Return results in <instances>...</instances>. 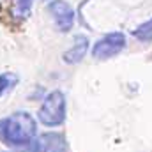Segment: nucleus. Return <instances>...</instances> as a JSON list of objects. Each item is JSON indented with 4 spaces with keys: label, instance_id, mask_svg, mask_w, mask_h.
Masks as SVG:
<instances>
[{
    "label": "nucleus",
    "instance_id": "1",
    "mask_svg": "<svg viewBox=\"0 0 152 152\" xmlns=\"http://www.w3.org/2000/svg\"><path fill=\"white\" fill-rule=\"evenodd\" d=\"M37 124L28 112H16L0 120V142L12 149H30Z\"/></svg>",
    "mask_w": 152,
    "mask_h": 152
},
{
    "label": "nucleus",
    "instance_id": "2",
    "mask_svg": "<svg viewBox=\"0 0 152 152\" xmlns=\"http://www.w3.org/2000/svg\"><path fill=\"white\" fill-rule=\"evenodd\" d=\"M37 117L48 127L60 126L66 120V97H64V94L60 90L50 92L42 101V106L39 110Z\"/></svg>",
    "mask_w": 152,
    "mask_h": 152
},
{
    "label": "nucleus",
    "instance_id": "3",
    "mask_svg": "<svg viewBox=\"0 0 152 152\" xmlns=\"http://www.w3.org/2000/svg\"><path fill=\"white\" fill-rule=\"evenodd\" d=\"M124 48H126V36L122 32H112V34H106L104 37L99 39L94 44L92 57L99 58V60H106V58L118 55Z\"/></svg>",
    "mask_w": 152,
    "mask_h": 152
},
{
    "label": "nucleus",
    "instance_id": "4",
    "mask_svg": "<svg viewBox=\"0 0 152 152\" xmlns=\"http://www.w3.org/2000/svg\"><path fill=\"white\" fill-rule=\"evenodd\" d=\"M48 11L53 14L55 25L60 32H69L75 23V11L64 0H51L48 4Z\"/></svg>",
    "mask_w": 152,
    "mask_h": 152
},
{
    "label": "nucleus",
    "instance_id": "5",
    "mask_svg": "<svg viewBox=\"0 0 152 152\" xmlns=\"http://www.w3.org/2000/svg\"><path fill=\"white\" fill-rule=\"evenodd\" d=\"M67 145H66V138L60 133H44L37 136L32 145H30V152H66Z\"/></svg>",
    "mask_w": 152,
    "mask_h": 152
},
{
    "label": "nucleus",
    "instance_id": "6",
    "mask_svg": "<svg viewBox=\"0 0 152 152\" xmlns=\"http://www.w3.org/2000/svg\"><path fill=\"white\" fill-rule=\"evenodd\" d=\"M87 50H88V39L85 37V36H76L75 46H73L69 51L64 53V62H67V64H76V62H80V60L85 57Z\"/></svg>",
    "mask_w": 152,
    "mask_h": 152
},
{
    "label": "nucleus",
    "instance_id": "7",
    "mask_svg": "<svg viewBox=\"0 0 152 152\" xmlns=\"http://www.w3.org/2000/svg\"><path fill=\"white\" fill-rule=\"evenodd\" d=\"M18 81H20V76L18 75H14V73H2L0 75V97L5 92L12 90L18 85Z\"/></svg>",
    "mask_w": 152,
    "mask_h": 152
},
{
    "label": "nucleus",
    "instance_id": "8",
    "mask_svg": "<svg viewBox=\"0 0 152 152\" xmlns=\"http://www.w3.org/2000/svg\"><path fill=\"white\" fill-rule=\"evenodd\" d=\"M133 36L138 39V41H142V42H151L152 41V18L149 21L142 23L140 27H136L133 30Z\"/></svg>",
    "mask_w": 152,
    "mask_h": 152
},
{
    "label": "nucleus",
    "instance_id": "9",
    "mask_svg": "<svg viewBox=\"0 0 152 152\" xmlns=\"http://www.w3.org/2000/svg\"><path fill=\"white\" fill-rule=\"evenodd\" d=\"M30 7H32V0H18L16 16L18 18H27L30 14Z\"/></svg>",
    "mask_w": 152,
    "mask_h": 152
}]
</instances>
